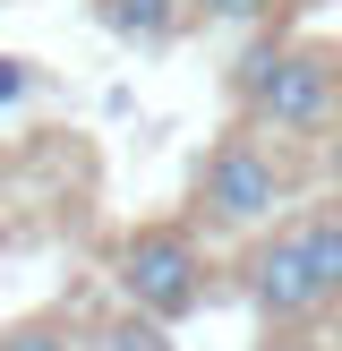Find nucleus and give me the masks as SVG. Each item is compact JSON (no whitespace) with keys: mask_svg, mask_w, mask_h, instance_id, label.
Instances as JSON below:
<instances>
[{"mask_svg":"<svg viewBox=\"0 0 342 351\" xmlns=\"http://www.w3.org/2000/svg\"><path fill=\"white\" fill-rule=\"evenodd\" d=\"M94 26L120 34V43H137V51H171L197 26V0H94Z\"/></svg>","mask_w":342,"mask_h":351,"instance_id":"nucleus-5","label":"nucleus"},{"mask_svg":"<svg viewBox=\"0 0 342 351\" xmlns=\"http://www.w3.org/2000/svg\"><path fill=\"white\" fill-rule=\"evenodd\" d=\"M0 351H94V343H86V317H77V308H26V317H9V326H0Z\"/></svg>","mask_w":342,"mask_h":351,"instance_id":"nucleus-7","label":"nucleus"},{"mask_svg":"<svg viewBox=\"0 0 342 351\" xmlns=\"http://www.w3.org/2000/svg\"><path fill=\"white\" fill-rule=\"evenodd\" d=\"M86 343H94V351H180V326H163V317H146V308L111 300L103 317H86Z\"/></svg>","mask_w":342,"mask_h":351,"instance_id":"nucleus-6","label":"nucleus"},{"mask_svg":"<svg viewBox=\"0 0 342 351\" xmlns=\"http://www.w3.org/2000/svg\"><path fill=\"white\" fill-rule=\"evenodd\" d=\"M222 95H231V120L325 154L342 137V43H325V34H256L231 60Z\"/></svg>","mask_w":342,"mask_h":351,"instance_id":"nucleus-2","label":"nucleus"},{"mask_svg":"<svg viewBox=\"0 0 342 351\" xmlns=\"http://www.w3.org/2000/svg\"><path fill=\"white\" fill-rule=\"evenodd\" d=\"M103 274H111V300L146 308V317H163V326H188L214 300V240L188 215H146V223H129V232L111 240Z\"/></svg>","mask_w":342,"mask_h":351,"instance_id":"nucleus-4","label":"nucleus"},{"mask_svg":"<svg viewBox=\"0 0 342 351\" xmlns=\"http://www.w3.org/2000/svg\"><path fill=\"white\" fill-rule=\"evenodd\" d=\"M274 9H291V0H197V26H265Z\"/></svg>","mask_w":342,"mask_h":351,"instance_id":"nucleus-8","label":"nucleus"},{"mask_svg":"<svg viewBox=\"0 0 342 351\" xmlns=\"http://www.w3.org/2000/svg\"><path fill=\"white\" fill-rule=\"evenodd\" d=\"M239 291H248L265 335H300V326L342 308V206H300L265 240H248L239 257Z\"/></svg>","mask_w":342,"mask_h":351,"instance_id":"nucleus-3","label":"nucleus"},{"mask_svg":"<svg viewBox=\"0 0 342 351\" xmlns=\"http://www.w3.org/2000/svg\"><path fill=\"white\" fill-rule=\"evenodd\" d=\"M325 171H334V206H342V137L325 146Z\"/></svg>","mask_w":342,"mask_h":351,"instance_id":"nucleus-10","label":"nucleus"},{"mask_svg":"<svg viewBox=\"0 0 342 351\" xmlns=\"http://www.w3.org/2000/svg\"><path fill=\"white\" fill-rule=\"evenodd\" d=\"M34 86H43V77H34V60H0V103L34 95Z\"/></svg>","mask_w":342,"mask_h":351,"instance_id":"nucleus-9","label":"nucleus"},{"mask_svg":"<svg viewBox=\"0 0 342 351\" xmlns=\"http://www.w3.org/2000/svg\"><path fill=\"white\" fill-rule=\"evenodd\" d=\"M308 180H317V154L308 146L265 137V129H248V120H222V137L197 154V171H188V206L180 215L197 223L214 249H248V240H265L282 215L308 206Z\"/></svg>","mask_w":342,"mask_h":351,"instance_id":"nucleus-1","label":"nucleus"},{"mask_svg":"<svg viewBox=\"0 0 342 351\" xmlns=\"http://www.w3.org/2000/svg\"><path fill=\"white\" fill-rule=\"evenodd\" d=\"M334 326H342V308H334Z\"/></svg>","mask_w":342,"mask_h":351,"instance_id":"nucleus-11","label":"nucleus"}]
</instances>
